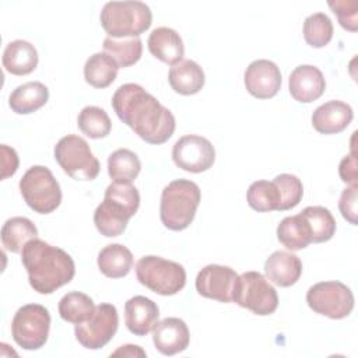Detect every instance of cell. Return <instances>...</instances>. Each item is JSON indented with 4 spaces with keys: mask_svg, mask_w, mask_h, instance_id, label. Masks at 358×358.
<instances>
[{
    "mask_svg": "<svg viewBox=\"0 0 358 358\" xmlns=\"http://www.w3.org/2000/svg\"><path fill=\"white\" fill-rule=\"evenodd\" d=\"M110 103L117 117L148 144H164L175 131L172 112L138 84L120 85Z\"/></svg>",
    "mask_w": 358,
    "mask_h": 358,
    "instance_id": "obj_1",
    "label": "cell"
},
{
    "mask_svg": "<svg viewBox=\"0 0 358 358\" xmlns=\"http://www.w3.org/2000/svg\"><path fill=\"white\" fill-rule=\"evenodd\" d=\"M21 262L27 270L29 285L42 295L52 294L69 284L76 274L74 260L66 250L38 238L22 248Z\"/></svg>",
    "mask_w": 358,
    "mask_h": 358,
    "instance_id": "obj_2",
    "label": "cell"
},
{
    "mask_svg": "<svg viewBox=\"0 0 358 358\" xmlns=\"http://www.w3.org/2000/svg\"><path fill=\"white\" fill-rule=\"evenodd\" d=\"M140 194L131 183L112 182L103 196V201L94 211V224L101 235L115 238L124 232L129 220L137 213Z\"/></svg>",
    "mask_w": 358,
    "mask_h": 358,
    "instance_id": "obj_3",
    "label": "cell"
},
{
    "mask_svg": "<svg viewBox=\"0 0 358 358\" xmlns=\"http://www.w3.org/2000/svg\"><path fill=\"white\" fill-rule=\"evenodd\" d=\"M201 200L200 187L189 179H176L168 183L161 194L159 217L171 231H183L194 220Z\"/></svg>",
    "mask_w": 358,
    "mask_h": 358,
    "instance_id": "obj_4",
    "label": "cell"
},
{
    "mask_svg": "<svg viewBox=\"0 0 358 358\" xmlns=\"http://www.w3.org/2000/svg\"><path fill=\"white\" fill-rule=\"evenodd\" d=\"M152 22V13L143 1H108L101 11V25L109 38H138Z\"/></svg>",
    "mask_w": 358,
    "mask_h": 358,
    "instance_id": "obj_5",
    "label": "cell"
},
{
    "mask_svg": "<svg viewBox=\"0 0 358 358\" xmlns=\"http://www.w3.org/2000/svg\"><path fill=\"white\" fill-rule=\"evenodd\" d=\"M136 277L150 291L169 296L183 289L186 271L182 264L159 256H143L136 263Z\"/></svg>",
    "mask_w": 358,
    "mask_h": 358,
    "instance_id": "obj_6",
    "label": "cell"
},
{
    "mask_svg": "<svg viewBox=\"0 0 358 358\" xmlns=\"http://www.w3.org/2000/svg\"><path fill=\"white\" fill-rule=\"evenodd\" d=\"M22 199L38 214H50L62 203V189L52 171L42 165L31 166L20 180Z\"/></svg>",
    "mask_w": 358,
    "mask_h": 358,
    "instance_id": "obj_7",
    "label": "cell"
},
{
    "mask_svg": "<svg viewBox=\"0 0 358 358\" xmlns=\"http://www.w3.org/2000/svg\"><path fill=\"white\" fill-rule=\"evenodd\" d=\"M55 159L76 180H94L99 173V161L88 143L76 134L62 137L55 145Z\"/></svg>",
    "mask_w": 358,
    "mask_h": 358,
    "instance_id": "obj_8",
    "label": "cell"
},
{
    "mask_svg": "<svg viewBox=\"0 0 358 358\" xmlns=\"http://www.w3.org/2000/svg\"><path fill=\"white\" fill-rule=\"evenodd\" d=\"M50 330L49 310L39 303L21 306L11 320V336L24 350H39L45 345Z\"/></svg>",
    "mask_w": 358,
    "mask_h": 358,
    "instance_id": "obj_9",
    "label": "cell"
},
{
    "mask_svg": "<svg viewBox=\"0 0 358 358\" xmlns=\"http://www.w3.org/2000/svg\"><path fill=\"white\" fill-rule=\"evenodd\" d=\"M234 302L255 315L267 316L275 312L278 295L275 288L259 271H245L239 275Z\"/></svg>",
    "mask_w": 358,
    "mask_h": 358,
    "instance_id": "obj_10",
    "label": "cell"
},
{
    "mask_svg": "<svg viewBox=\"0 0 358 358\" xmlns=\"http://www.w3.org/2000/svg\"><path fill=\"white\" fill-rule=\"evenodd\" d=\"M309 308L330 319H344L354 309L352 291L340 281H322L312 285L306 292Z\"/></svg>",
    "mask_w": 358,
    "mask_h": 358,
    "instance_id": "obj_11",
    "label": "cell"
},
{
    "mask_svg": "<svg viewBox=\"0 0 358 358\" xmlns=\"http://www.w3.org/2000/svg\"><path fill=\"white\" fill-rule=\"evenodd\" d=\"M119 326V315L112 303H99L92 316L74 326L77 341L87 350H99L105 347L115 336Z\"/></svg>",
    "mask_w": 358,
    "mask_h": 358,
    "instance_id": "obj_12",
    "label": "cell"
},
{
    "mask_svg": "<svg viewBox=\"0 0 358 358\" xmlns=\"http://www.w3.org/2000/svg\"><path fill=\"white\" fill-rule=\"evenodd\" d=\"M175 165L186 172L200 173L210 169L215 161V150L210 140L197 134L180 137L172 148Z\"/></svg>",
    "mask_w": 358,
    "mask_h": 358,
    "instance_id": "obj_13",
    "label": "cell"
},
{
    "mask_svg": "<svg viewBox=\"0 0 358 358\" xmlns=\"http://www.w3.org/2000/svg\"><path fill=\"white\" fill-rule=\"evenodd\" d=\"M238 278L236 271L228 266L208 264L199 271L196 289L204 298L229 303L234 302Z\"/></svg>",
    "mask_w": 358,
    "mask_h": 358,
    "instance_id": "obj_14",
    "label": "cell"
},
{
    "mask_svg": "<svg viewBox=\"0 0 358 358\" xmlns=\"http://www.w3.org/2000/svg\"><path fill=\"white\" fill-rule=\"evenodd\" d=\"M248 92L257 99H268L277 95L281 87L278 66L267 59L253 60L243 76Z\"/></svg>",
    "mask_w": 358,
    "mask_h": 358,
    "instance_id": "obj_15",
    "label": "cell"
},
{
    "mask_svg": "<svg viewBox=\"0 0 358 358\" xmlns=\"http://www.w3.org/2000/svg\"><path fill=\"white\" fill-rule=\"evenodd\" d=\"M291 96L302 103H310L322 96L326 80L322 71L312 64H301L292 70L288 78Z\"/></svg>",
    "mask_w": 358,
    "mask_h": 358,
    "instance_id": "obj_16",
    "label": "cell"
},
{
    "mask_svg": "<svg viewBox=\"0 0 358 358\" xmlns=\"http://www.w3.org/2000/svg\"><path fill=\"white\" fill-rule=\"evenodd\" d=\"M152 341L162 355H175L185 351L190 341V333L185 320L165 317L152 329Z\"/></svg>",
    "mask_w": 358,
    "mask_h": 358,
    "instance_id": "obj_17",
    "label": "cell"
},
{
    "mask_svg": "<svg viewBox=\"0 0 358 358\" xmlns=\"http://www.w3.org/2000/svg\"><path fill=\"white\" fill-rule=\"evenodd\" d=\"M158 305L143 295H136L124 303V323L130 333L143 337L152 331L158 323Z\"/></svg>",
    "mask_w": 358,
    "mask_h": 358,
    "instance_id": "obj_18",
    "label": "cell"
},
{
    "mask_svg": "<svg viewBox=\"0 0 358 358\" xmlns=\"http://www.w3.org/2000/svg\"><path fill=\"white\" fill-rule=\"evenodd\" d=\"M352 108L343 101H329L317 106L312 115V126L322 134H337L352 122Z\"/></svg>",
    "mask_w": 358,
    "mask_h": 358,
    "instance_id": "obj_19",
    "label": "cell"
},
{
    "mask_svg": "<svg viewBox=\"0 0 358 358\" xmlns=\"http://www.w3.org/2000/svg\"><path fill=\"white\" fill-rule=\"evenodd\" d=\"M266 278L278 287L294 285L302 274L301 259L285 250L273 252L264 262Z\"/></svg>",
    "mask_w": 358,
    "mask_h": 358,
    "instance_id": "obj_20",
    "label": "cell"
},
{
    "mask_svg": "<svg viewBox=\"0 0 358 358\" xmlns=\"http://www.w3.org/2000/svg\"><path fill=\"white\" fill-rule=\"evenodd\" d=\"M147 46L154 57L171 66L183 60L185 56V46L180 35L168 27L155 28L148 36Z\"/></svg>",
    "mask_w": 358,
    "mask_h": 358,
    "instance_id": "obj_21",
    "label": "cell"
},
{
    "mask_svg": "<svg viewBox=\"0 0 358 358\" xmlns=\"http://www.w3.org/2000/svg\"><path fill=\"white\" fill-rule=\"evenodd\" d=\"M38 52L35 46L24 39H15L6 45L3 52V67L14 76H27L38 66Z\"/></svg>",
    "mask_w": 358,
    "mask_h": 358,
    "instance_id": "obj_22",
    "label": "cell"
},
{
    "mask_svg": "<svg viewBox=\"0 0 358 358\" xmlns=\"http://www.w3.org/2000/svg\"><path fill=\"white\" fill-rule=\"evenodd\" d=\"M168 81L172 90L180 95L197 94L206 83L203 69L189 59L173 64L168 73Z\"/></svg>",
    "mask_w": 358,
    "mask_h": 358,
    "instance_id": "obj_23",
    "label": "cell"
},
{
    "mask_svg": "<svg viewBox=\"0 0 358 358\" xmlns=\"http://www.w3.org/2000/svg\"><path fill=\"white\" fill-rule=\"evenodd\" d=\"M49 99V90L41 81H28L17 88L8 96V105L13 112L18 115H28L43 105H46Z\"/></svg>",
    "mask_w": 358,
    "mask_h": 358,
    "instance_id": "obj_24",
    "label": "cell"
},
{
    "mask_svg": "<svg viewBox=\"0 0 358 358\" xmlns=\"http://www.w3.org/2000/svg\"><path fill=\"white\" fill-rule=\"evenodd\" d=\"M98 268L109 278L126 277L133 267V255L129 248L120 243L106 245L98 253Z\"/></svg>",
    "mask_w": 358,
    "mask_h": 358,
    "instance_id": "obj_25",
    "label": "cell"
},
{
    "mask_svg": "<svg viewBox=\"0 0 358 358\" xmlns=\"http://www.w3.org/2000/svg\"><path fill=\"white\" fill-rule=\"evenodd\" d=\"M119 64L105 52L90 56L84 64V78L94 88L109 87L117 76Z\"/></svg>",
    "mask_w": 358,
    "mask_h": 358,
    "instance_id": "obj_26",
    "label": "cell"
},
{
    "mask_svg": "<svg viewBox=\"0 0 358 358\" xmlns=\"http://www.w3.org/2000/svg\"><path fill=\"white\" fill-rule=\"evenodd\" d=\"M277 238L288 250H301L312 243L309 224L301 213L281 220L277 227Z\"/></svg>",
    "mask_w": 358,
    "mask_h": 358,
    "instance_id": "obj_27",
    "label": "cell"
},
{
    "mask_svg": "<svg viewBox=\"0 0 358 358\" xmlns=\"http://www.w3.org/2000/svg\"><path fill=\"white\" fill-rule=\"evenodd\" d=\"M38 238L35 224L25 217H11L1 227V243L4 249L20 253L32 239Z\"/></svg>",
    "mask_w": 358,
    "mask_h": 358,
    "instance_id": "obj_28",
    "label": "cell"
},
{
    "mask_svg": "<svg viewBox=\"0 0 358 358\" xmlns=\"http://www.w3.org/2000/svg\"><path fill=\"white\" fill-rule=\"evenodd\" d=\"M141 171L138 157L127 150L119 148L108 157V173L113 182L131 183Z\"/></svg>",
    "mask_w": 358,
    "mask_h": 358,
    "instance_id": "obj_29",
    "label": "cell"
},
{
    "mask_svg": "<svg viewBox=\"0 0 358 358\" xmlns=\"http://www.w3.org/2000/svg\"><path fill=\"white\" fill-rule=\"evenodd\" d=\"M95 310L91 296L84 292L73 291L66 294L59 302V315L63 320L78 324L87 322Z\"/></svg>",
    "mask_w": 358,
    "mask_h": 358,
    "instance_id": "obj_30",
    "label": "cell"
},
{
    "mask_svg": "<svg viewBox=\"0 0 358 358\" xmlns=\"http://www.w3.org/2000/svg\"><path fill=\"white\" fill-rule=\"evenodd\" d=\"M301 214L309 224L312 242L320 243L327 242L336 232V220L329 208L322 206L305 207Z\"/></svg>",
    "mask_w": 358,
    "mask_h": 358,
    "instance_id": "obj_31",
    "label": "cell"
},
{
    "mask_svg": "<svg viewBox=\"0 0 358 358\" xmlns=\"http://www.w3.org/2000/svg\"><path fill=\"white\" fill-rule=\"evenodd\" d=\"M246 200L250 208L259 213L278 211L280 207V192L277 185L271 180H256L253 182L246 193Z\"/></svg>",
    "mask_w": 358,
    "mask_h": 358,
    "instance_id": "obj_32",
    "label": "cell"
},
{
    "mask_svg": "<svg viewBox=\"0 0 358 358\" xmlns=\"http://www.w3.org/2000/svg\"><path fill=\"white\" fill-rule=\"evenodd\" d=\"M103 50L116 60L119 67H130L140 60L143 43L140 38H124L119 41L108 36L103 39Z\"/></svg>",
    "mask_w": 358,
    "mask_h": 358,
    "instance_id": "obj_33",
    "label": "cell"
},
{
    "mask_svg": "<svg viewBox=\"0 0 358 358\" xmlns=\"http://www.w3.org/2000/svg\"><path fill=\"white\" fill-rule=\"evenodd\" d=\"M77 124L83 134L95 140L106 137L112 129V122L108 113L99 106L83 108L78 113Z\"/></svg>",
    "mask_w": 358,
    "mask_h": 358,
    "instance_id": "obj_34",
    "label": "cell"
},
{
    "mask_svg": "<svg viewBox=\"0 0 358 358\" xmlns=\"http://www.w3.org/2000/svg\"><path fill=\"white\" fill-rule=\"evenodd\" d=\"M303 38L312 48H324L333 38V22L324 13H315L305 18Z\"/></svg>",
    "mask_w": 358,
    "mask_h": 358,
    "instance_id": "obj_35",
    "label": "cell"
},
{
    "mask_svg": "<svg viewBox=\"0 0 358 358\" xmlns=\"http://www.w3.org/2000/svg\"><path fill=\"white\" fill-rule=\"evenodd\" d=\"M280 192L278 211H287L299 204L303 196V186L298 176L291 173H280L273 180Z\"/></svg>",
    "mask_w": 358,
    "mask_h": 358,
    "instance_id": "obj_36",
    "label": "cell"
},
{
    "mask_svg": "<svg viewBox=\"0 0 358 358\" xmlns=\"http://www.w3.org/2000/svg\"><path fill=\"white\" fill-rule=\"evenodd\" d=\"M327 4L344 29L351 32L358 29V3L355 0H333Z\"/></svg>",
    "mask_w": 358,
    "mask_h": 358,
    "instance_id": "obj_37",
    "label": "cell"
},
{
    "mask_svg": "<svg viewBox=\"0 0 358 358\" xmlns=\"http://www.w3.org/2000/svg\"><path fill=\"white\" fill-rule=\"evenodd\" d=\"M357 194L358 185H350L343 190L338 201V208L343 218L352 225H357Z\"/></svg>",
    "mask_w": 358,
    "mask_h": 358,
    "instance_id": "obj_38",
    "label": "cell"
},
{
    "mask_svg": "<svg viewBox=\"0 0 358 358\" xmlns=\"http://www.w3.org/2000/svg\"><path fill=\"white\" fill-rule=\"evenodd\" d=\"M338 173L343 182L348 185H357L358 182V169H357V152L355 148L351 150L348 155H345L340 165H338Z\"/></svg>",
    "mask_w": 358,
    "mask_h": 358,
    "instance_id": "obj_39",
    "label": "cell"
},
{
    "mask_svg": "<svg viewBox=\"0 0 358 358\" xmlns=\"http://www.w3.org/2000/svg\"><path fill=\"white\" fill-rule=\"evenodd\" d=\"M0 150H1V179L4 180L17 172L20 159L14 148L6 144H1Z\"/></svg>",
    "mask_w": 358,
    "mask_h": 358,
    "instance_id": "obj_40",
    "label": "cell"
},
{
    "mask_svg": "<svg viewBox=\"0 0 358 358\" xmlns=\"http://www.w3.org/2000/svg\"><path fill=\"white\" fill-rule=\"evenodd\" d=\"M110 355H113V357H116V355H123V357H145V351L141 350L138 345L126 344V345H122L120 348H117L116 351H113Z\"/></svg>",
    "mask_w": 358,
    "mask_h": 358,
    "instance_id": "obj_41",
    "label": "cell"
}]
</instances>
